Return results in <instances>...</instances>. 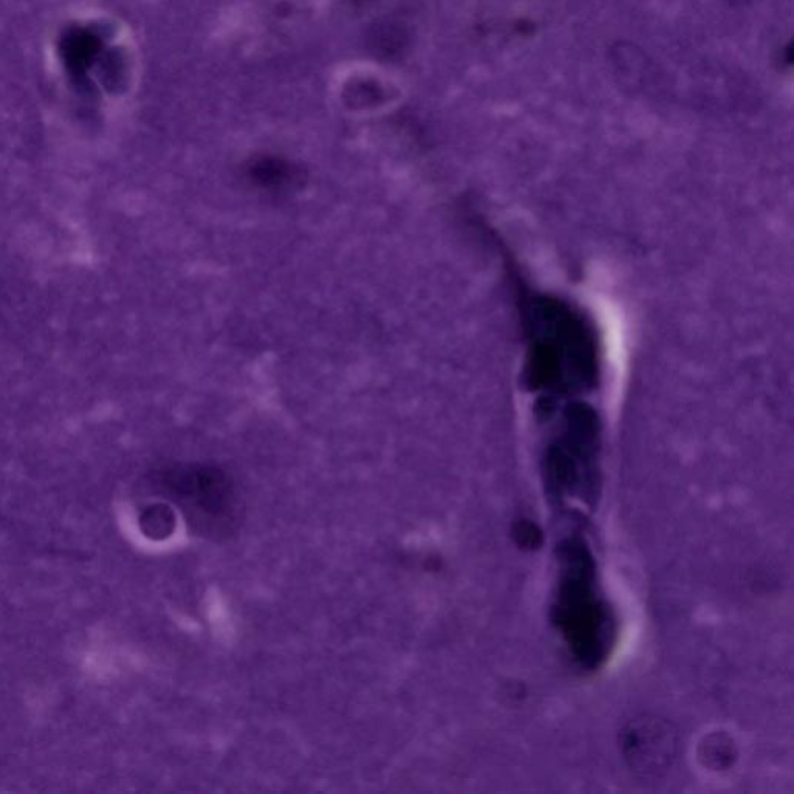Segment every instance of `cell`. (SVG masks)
<instances>
[{
	"label": "cell",
	"instance_id": "obj_1",
	"mask_svg": "<svg viewBox=\"0 0 794 794\" xmlns=\"http://www.w3.org/2000/svg\"><path fill=\"white\" fill-rule=\"evenodd\" d=\"M526 351L523 382L536 404H559L591 393L601 379V346L593 323L573 304L546 294H523Z\"/></svg>",
	"mask_w": 794,
	"mask_h": 794
},
{
	"label": "cell",
	"instance_id": "obj_2",
	"mask_svg": "<svg viewBox=\"0 0 794 794\" xmlns=\"http://www.w3.org/2000/svg\"><path fill=\"white\" fill-rule=\"evenodd\" d=\"M548 408L557 418L553 438L543 453L546 484L557 495L587 492L596 484L601 453L602 424L596 408L580 399H571Z\"/></svg>",
	"mask_w": 794,
	"mask_h": 794
},
{
	"label": "cell",
	"instance_id": "obj_3",
	"mask_svg": "<svg viewBox=\"0 0 794 794\" xmlns=\"http://www.w3.org/2000/svg\"><path fill=\"white\" fill-rule=\"evenodd\" d=\"M562 582L554 607L556 622L577 660L594 666L604 655L605 612L594 596V565L590 553L577 542L560 548Z\"/></svg>",
	"mask_w": 794,
	"mask_h": 794
},
{
	"label": "cell",
	"instance_id": "obj_4",
	"mask_svg": "<svg viewBox=\"0 0 794 794\" xmlns=\"http://www.w3.org/2000/svg\"><path fill=\"white\" fill-rule=\"evenodd\" d=\"M162 484L205 534H224L236 518L233 484L224 470L205 464L174 467Z\"/></svg>",
	"mask_w": 794,
	"mask_h": 794
},
{
	"label": "cell",
	"instance_id": "obj_5",
	"mask_svg": "<svg viewBox=\"0 0 794 794\" xmlns=\"http://www.w3.org/2000/svg\"><path fill=\"white\" fill-rule=\"evenodd\" d=\"M678 732L667 720L638 717L621 732V753L639 774L658 776L677 759Z\"/></svg>",
	"mask_w": 794,
	"mask_h": 794
},
{
	"label": "cell",
	"instance_id": "obj_6",
	"mask_svg": "<svg viewBox=\"0 0 794 794\" xmlns=\"http://www.w3.org/2000/svg\"><path fill=\"white\" fill-rule=\"evenodd\" d=\"M246 177L253 187L270 194L292 193L303 188L304 173L289 160L261 156L250 160Z\"/></svg>",
	"mask_w": 794,
	"mask_h": 794
},
{
	"label": "cell",
	"instance_id": "obj_7",
	"mask_svg": "<svg viewBox=\"0 0 794 794\" xmlns=\"http://www.w3.org/2000/svg\"><path fill=\"white\" fill-rule=\"evenodd\" d=\"M173 512L170 508L163 505L152 506L145 511L142 517V528L146 536L152 539H163V537L171 536L174 529Z\"/></svg>",
	"mask_w": 794,
	"mask_h": 794
},
{
	"label": "cell",
	"instance_id": "obj_8",
	"mask_svg": "<svg viewBox=\"0 0 794 794\" xmlns=\"http://www.w3.org/2000/svg\"><path fill=\"white\" fill-rule=\"evenodd\" d=\"M515 537L518 539V543L523 546H539L540 540H542V532L536 528V525H532L529 520H522V522L518 523L517 528H515Z\"/></svg>",
	"mask_w": 794,
	"mask_h": 794
}]
</instances>
